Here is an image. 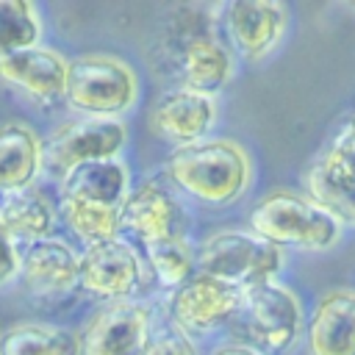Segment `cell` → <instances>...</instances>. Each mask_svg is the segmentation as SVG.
<instances>
[{
  "label": "cell",
  "instance_id": "cell-1",
  "mask_svg": "<svg viewBox=\"0 0 355 355\" xmlns=\"http://www.w3.org/2000/svg\"><path fill=\"white\" fill-rule=\"evenodd\" d=\"M161 175L186 205L225 211L239 205L255 183L252 153L233 136H208L169 150Z\"/></svg>",
  "mask_w": 355,
  "mask_h": 355
},
{
  "label": "cell",
  "instance_id": "cell-2",
  "mask_svg": "<svg viewBox=\"0 0 355 355\" xmlns=\"http://www.w3.org/2000/svg\"><path fill=\"white\" fill-rule=\"evenodd\" d=\"M133 189V169L125 158L97 161L72 169L55 183L61 225L75 244L92 247L119 233V211Z\"/></svg>",
  "mask_w": 355,
  "mask_h": 355
},
{
  "label": "cell",
  "instance_id": "cell-3",
  "mask_svg": "<svg viewBox=\"0 0 355 355\" xmlns=\"http://www.w3.org/2000/svg\"><path fill=\"white\" fill-rule=\"evenodd\" d=\"M247 227L272 241L283 252H327L341 236L344 225L300 189H269L247 211Z\"/></svg>",
  "mask_w": 355,
  "mask_h": 355
},
{
  "label": "cell",
  "instance_id": "cell-4",
  "mask_svg": "<svg viewBox=\"0 0 355 355\" xmlns=\"http://www.w3.org/2000/svg\"><path fill=\"white\" fill-rule=\"evenodd\" d=\"M141 100L136 67L116 53H80L69 58L64 105L72 116L125 119Z\"/></svg>",
  "mask_w": 355,
  "mask_h": 355
},
{
  "label": "cell",
  "instance_id": "cell-5",
  "mask_svg": "<svg viewBox=\"0 0 355 355\" xmlns=\"http://www.w3.org/2000/svg\"><path fill=\"white\" fill-rule=\"evenodd\" d=\"M305 302L283 280L261 283L241 297V308L227 327L230 338H239L263 355H291L305 338Z\"/></svg>",
  "mask_w": 355,
  "mask_h": 355
},
{
  "label": "cell",
  "instance_id": "cell-6",
  "mask_svg": "<svg viewBox=\"0 0 355 355\" xmlns=\"http://www.w3.org/2000/svg\"><path fill=\"white\" fill-rule=\"evenodd\" d=\"M288 255L272 241L244 227H216L197 239V272L239 291L280 280Z\"/></svg>",
  "mask_w": 355,
  "mask_h": 355
},
{
  "label": "cell",
  "instance_id": "cell-7",
  "mask_svg": "<svg viewBox=\"0 0 355 355\" xmlns=\"http://www.w3.org/2000/svg\"><path fill=\"white\" fill-rule=\"evenodd\" d=\"M130 147V128L125 119L69 116L42 133L44 178L58 183L78 166L125 158Z\"/></svg>",
  "mask_w": 355,
  "mask_h": 355
},
{
  "label": "cell",
  "instance_id": "cell-8",
  "mask_svg": "<svg viewBox=\"0 0 355 355\" xmlns=\"http://www.w3.org/2000/svg\"><path fill=\"white\" fill-rule=\"evenodd\" d=\"M172 86L219 97L239 72V58L219 33V17L178 31V39L169 53Z\"/></svg>",
  "mask_w": 355,
  "mask_h": 355
},
{
  "label": "cell",
  "instance_id": "cell-9",
  "mask_svg": "<svg viewBox=\"0 0 355 355\" xmlns=\"http://www.w3.org/2000/svg\"><path fill=\"white\" fill-rule=\"evenodd\" d=\"M78 288L100 305L119 300H150L155 283L141 250L125 236H116L80 250Z\"/></svg>",
  "mask_w": 355,
  "mask_h": 355
},
{
  "label": "cell",
  "instance_id": "cell-10",
  "mask_svg": "<svg viewBox=\"0 0 355 355\" xmlns=\"http://www.w3.org/2000/svg\"><path fill=\"white\" fill-rule=\"evenodd\" d=\"M241 297L244 291L222 280H214L202 272H194L175 291L161 294L158 311L164 322H169L191 341L202 344L230 327L241 308Z\"/></svg>",
  "mask_w": 355,
  "mask_h": 355
},
{
  "label": "cell",
  "instance_id": "cell-11",
  "mask_svg": "<svg viewBox=\"0 0 355 355\" xmlns=\"http://www.w3.org/2000/svg\"><path fill=\"white\" fill-rule=\"evenodd\" d=\"M119 233L139 250L164 244L191 233V211L166 183L164 175L133 180V189L119 211Z\"/></svg>",
  "mask_w": 355,
  "mask_h": 355
},
{
  "label": "cell",
  "instance_id": "cell-12",
  "mask_svg": "<svg viewBox=\"0 0 355 355\" xmlns=\"http://www.w3.org/2000/svg\"><path fill=\"white\" fill-rule=\"evenodd\" d=\"M158 322L161 311L153 300L100 302L78 327L80 355H141Z\"/></svg>",
  "mask_w": 355,
  "mask_h": 355
},
{
  "label": "cell",
  "instance_id": "cell-13",
  "mask_svg": "<svg viewBox=\"0 0 355 355\" xmlns=\"http://www.w3.org/2000/svg\"><path fill=\"white\" fill-rule=\"evenodd\" d=\"M219 28L239 64H263L283 44L291 28V8L280 0L222 3Z\"/></svg>",
  "mask_w": 355,
  "mask_h": 355
},
{
  "label": "cell",
  "instance_id": "cell-14",
  "mask_svg": "<svg viewBox=\"0 0 355 355\" xmlns=\"http://www.w3.org/2000/svg\"><path fill=\"white\" fill-rule=\"evenodd\" d=\"M69 58L53 44H36L0 58V89L33 108L64 105Z\"/></svg>",
  "mask_w": 355,
  "mask_h": 355
},
{
  "label": "cell",
  "instance_id": "cell-15",
  "mask_svg": "<svg viewBox=\"0 0 355 355\" xmlns=\"http://www.w3.org/2000/svg\"><path fill=\"white\" fill-rule=\"evenodd\" d=\"M219 97L197 94L180 86L164 89L147 111V130L172 150L214 136L219 125Z\"/></svg>",
  "mask_w": 355,
  "mask_h": 355
},
{
  "label": "cell",
  "instance_id": "cell-16",
  "mask_svg": "<svg viewBox=\"0 0 355 355\" xmlns=\"http://www.w3.org/2000/svg\"><path fill=\"white\" fill-rule=\"evenodd\" d=\"M19 283L44 302L64 300L80 283V247L69 236H50L19 250Z\"/></svg>",
  "mask_w": 355,
  "mask_h": 355
},
{
  "label": "cell",
  "instance_id": "cell-17",
  "mask_svg": "<svg viewBox=\"0 0 355 355\" xmlns=\"http://www.w3.org/2000/svg\"><path fill=\"white\" fill-rule=\"evenodd\" d=\"M305 355H355V288L322 291L305 319Z\"/></svg>",
  "mask_w": 355,
  "mask_h": 355
},
{
  "label": "cell",
  "instance_id": "cell-18",
  "mask_svg": "<svg viewBox=\"0 0 355 355\" xmlns=\"http://www.w3.org/2000/svg\"><path fill=\"white\" fill-rule=\"evenodd\" d=\"M44 180L42 133L25 119L0 122V194L39 186Z\"/></svg>",
  "mask_w": 355,
  "mask_h": 355
},
{
  "label": "cell",
  "instance_id": "cell-19",
  "mask_svg": "<svg viewBox=\"0 0 355 355\" xmlns=\"http://www.w3.org/2000/svg\"><path fill=\"white\" fill-rule=\"evenodd\" d=\"M0 227L19 247L58 236V227H61L58 202L42 183L0 194Z\"/></svg>",
  "mask_w": 355,
  "mask_h": 355
},
{
  "label": "cell",
  "instance_id": "cell-20",
  "mask_svg": "<svg viewBox=\"0 0 355 355\" xmlns=\"http://www.w3.org/2000/svg\"><path fill=\"white\" fill-rule=\"evenodd\" d=\"M0 355H80V333L58 322L19 319L0 327Z\"/></svg>",
  "mask_w": 355,
  "mask_h": 355
},
{
  "label": "cell",
  "instance_id": "cell-21",
  "mask_svg": "<svg viewBox=\"0 0 355 355\" xmlns=\"http://www.w3.org/2000/svg\"><path fill=\"white\" fill-rule=\"evenodd\" d=\"M302 191L327 208L344 227H355V180L327 155L316 153L302 175Z\"/></svg>",
  "mask_w": 355,
  "mask_h": 355
},
{
  "label": "cell",
  "instance_id": "cell-22",
  "mask_svg": "<svg viewBox=\"0 0 355 355\" xmlns=\"http://www.w3.org/2000/svg\"><path fill=\"white\" fill-rule=\"evenodd\" d=\"M141 255L150 266L158 294L175 291L180 283H186L197 272V239L191 233L164 241V244H153V247L141 250Z\"/></svg>",
  "mask_w": 355,
  "mask_h": 355
},
{
  "label": "cell",
  "instance_id": "cell-23",
  "mask_svg": "<svg viewBox=\"0 0 355 355\" xmlns=\"http://www.w3.org/2000/svg\"><path fill=\"white\" fill-rule=\"evenodd\" d=\"M47 19L31 0H0V58L44 44Z\"/></svg>",
  "mask_w": 355,
  "mask_h": 355
},
{
  "label": "cell",
  "instance_id": "cell-24",
  "mask_svg": "<svg viewBox=\"0 0 355 355\" xmlns=\"http://www.w3.org/2000/svg\"><path fill=\"white\" fill-rule=\"evenodd\" d=\"M141 355H202V349L197 341H191L189 336H183L169 322L161 319L155 333L150 336L147 347L141 349Z\"/></svg>",
  "mask_w": 355,
  "mask_h": 355
},
{
  "label": "cell",
  "instance_id": "cell-25",
  "mask_svg": "<svg viewBox=\"0 0 355 355\" xmlns=\"http://www.w3.org/2000/svg\"><path fill=\"white\" fill-rule=\"evenodd\" d=\"M322 153H327L352 180H355V114L347 116L336 133L330 136V141L322 147Z\"/></svg>",
  "mask_w": 355,
  "mask_h": 355
},
{
  "label": "cell",
  "instance_id": "cell-26",
  "mask_svg": "<svg viewBox=\"0 0 355 355\" xmlns=\"http://www.w3.org/2000/svg\"><path fill=\"white\" fill-rule=\"evenodd\" d=\"M19 244L0 227V291L19 283Z\"/></svg>",
  "mask_w": 355,
  "mask_h": 355
},
{
  "label": "cell",
  "instance_id": "cell-27",
  "mask_svg": "<svg viewBox=\"0 0 355 355\" xmlns=\"http://www.w3.org/2000/svg\"><path fill=\"white\" fill-rule=\"evenodd\" d=\"M202 355H263V352L255 349V347H250V344H244V341H239V338L225 336V338L211 341V344L202 349Z\"/></svg>",
  "mask_w": 355,
  "mask_h": 355
},
{
  "label": "cell",
  "instance_id": "cell-28",
  "mask_svg": "<svg viewBox=\"0 0 355 355\" xmlns=\"http://www.w3.org/2000/svg\"><path fill=\"white\" fill-rule=\"evenodd\" d=\"M352 8H355V6H352Z\"/></svg>",
  "mask_w": 355,
  "mask_h": 355
}]
</instances>
